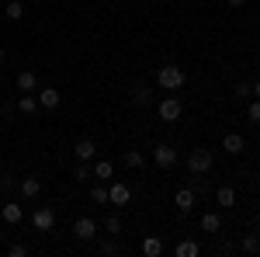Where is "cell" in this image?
I'll list each match as a JSON object with an SVG mask.
<instances>
[{
  "mask_svg": "<svg viewBox=\"0 0 260 257\" xmlns=\"http://www.w3.org/2000/svg\"><path fill=\"white\" fill-rule=\"evenodd\" d=\"M156 83H160L163 91H180V87L187 83V73H184L180 66H174V63H167V66L156 70Z\"/></svg>",
  "mask_w": 260,
  "mask_h": 257,
  "instance_id": "1",
  "label": "cell"
},
{
  "mask_svg": "<svg viewBox=\"0 0 260 257\" xmlns=\"http://www.w3.org/2000/svg\"><path fill=\"white\" fill-rule=\"evenodd\" d=\"M187 167H191V174H208V170H212V150H205V146L191 150Z\"/></svg>",
  "mask_w": 260,
  "mask_h": 257,
  "instance_id": "2",
  "label": "cell"
},
{
  "mask_svg": "<svg viewBox=\"0 0 260 257\" xmlns=\"http://www.w3.org/2000/svg\"><path fill=\"white\" fill-rule=\"evenodd\" d=\"M153 163H156L160 170H170V167L177 163V150H174V146H167V142L156 146V150H153Z\"/></svg>",
  "mask_w": 260,
  "mask_h": 257,
  "instance_id": "3",
  "label": "cell"
},
{
  "mask_svg": "<svg viewBox=\"0 0 260 257\" xmlns=\"http://www.w3.org/2000/svg\"><path fill=\"white\" fill-rule=\"evenodd\" d=\"M35 98H39V108L56 111V108H59V101H62V94L56 91V87H39V91H35Z\"/></svg>",
  "mask_w": 260,
  "mask_h": 257,
  "instance_id": "4",
  "label": "cell"
},
{
  "mask_svg": "<svg viewBox=\"0 0 260 257\" xmlns=\"http://www.w3.org/2000/svg\"><path fill=\"white\" fill-rule=\"evenodd\" d=\"M31 222H35V230H39V233H49V230L56 226V212H52L49 205H42V209H35Z\"/></svg>",
  "mask_w": 260,
  "mask_h": 257,
  "instance_id": "5",
  "label": "cell"
},
{
  "mask_svg": "<svg viewBox=\"0 0 260 257\" xmlns=\"http://www.w3.org/2000/svg\"><path fill=\"white\" fill-rule=\"evenodd\" d=\"M156 111H160V119H163V122H177V119H180V111H184V104H180L177 98H163Z\"/></svg>",
  "mask_w": 260,
  "mask_h": 257,
  "instance_id": "6",
  "label": "cell"
},
{
  "mask_svg": "<svg viewBox=\"0 0 260 257\" xmlns=\"http://www.w3.org/2000/svg\"><path fill=\"white\" fill-rule=\"evenodd\" d=\"M73 233H77V240H94L98 237V222L90 216H80L77 222H73Z\"/></svg>",
  "mask_w": 260,
  "mask_h": 257,
  "instance_id": "7",
  "label": "cell"
},
{
  "mask_svg": "<svg viewBox=\"0 0 260 257\" xmlns=\"http://www.w3.org/2000/svg\"><path fill=\"white\" fill-rule=\"evenodd\" d=\"M73 153H77L80 163H90V160L98 157V142H94V139H80V142L73 146Z\"/></svg>",
  "mask_w": 260,
  "mask_h": 257,
  "instance_id": "8",
  "label": "cell"
},
{
  "mask_svg": "<svg viewBox=\"0 0 260 257\" xmlns=\"http://www.w3.org/2000/svg\"><path fill=\"white\" fill-rule=\"evenodd\" d=\"M18 91H21V94H35V91H39V77H35V70H21V73H18Z\"/></svg>",
  "mask_w": 260,
  "mask_h": 257,
  "instance_id": "9",
  "label": "cell"
},
{
  "mask_svg": "<svg viewBox=\"0 0 260 257\" xmlns=\"http://www.w3.org/2000/svg\"><path fill=\"white\" fill-rule=\"evenodd\" d=\"M128 198H132V191H128V184H118V181H115V184L108 188V202H111V205H125Z\"/></svg>",
  "mask_w": 260,
  "mask_h": 257,
  "instance_id": "10",
  "label": "cell"
},
{
  "mask_svg": "<svg viewBox=\"0 0 260 257\" xmlns=\"http://www.w3.org/2000/svg\"><path fill=\"white\" fill-rule=\"evenodd\" d=\"M243 146H246V142H243L240 132H229V136H222V150H225V153H233V157H240Z\"/></svg>",
  "mask_w": 260,
  "mask_h": 257,
  "instance_id": "11",
  "label": "cell"
},
{
  "mask_svg": "<svg viewBox=\"0 0 260 257\" xmlns=\"http://www.w3.org/2000/svg\"><path fill=\"white\" fill-rule=\"evenodd\" d=\"M174 205H177V212H191L194 209V191L191 188H180L177 195H174Z\"/></svg>",
  "mask_w": 260,
  "mask_h": 257,
  "instance_id": "12",
  "label": "cell"
},
{
  "mask_svg": "<svg viewBox=\"0 0 260 257\" xmlns=\"http://www.w3.org/2000/svg\"><path fill=\"white\" fill-rule=\"evenodd\" d=\"M0 219H4V222H11V226H14V222H21V219H24V209H21L18 202H7V205H4V209H0Z\"/></svg>",
  "mask_w": 260,
  "mask_h": 257,
  "instance_id": "13",
  "label": "cell"
},
{
  "mask_svg": "<svg viewBox=\"0 0 260 257\" xmlns=\"http://www.w3.org/2000/svg\"><path fill=\"white\" fill-rule=\"evenodd\" d=\"M18 188H21V195L28 198V202H31V198H39V195H42V181H39V178H24V181H21V184H18Z\"/></svg>",
  "mask_w": 260,
  "mask_h": 257,
  "instance_id": "14",
  "label": "cell"
},
{
  "mask_svg": "<svg viewBox=\"0 0 260 257\" xmlns=\"http://www.w3.org/2000/svg\"><path fill=\"white\" fill-rule=\"evenodd\" d=\"M201 230H205V233H219L222 230V216L219 212H205V216H201Z\"/></svg>",
  "mask_w": 260,
  "mask_h": 257,
  "instance_id": "15",
  "label": "cell"
},
{
  "mask_svg": "<svg viewBox=\"0 0 260 257\" xmlns=\"http://www.w3.org/2000/svg\"><path fill=\"white\" fill-rule=\"evenodd\" d=\"M132 104H136V108H149V104H153V91H149V87H136V91H132Z\"/></svg>",
  "mask_w": 260,
  "mask_h": 257,
  "instance_id": "16",
  "label": "cell"
},
{
  "mask_svg": "<svg viewBox=\"0 0 260 257\" xmlns=\"http://www.w3.org/2000/svg\"><path fill=\"white\" fill-rule=\"evenodd\" d=\"M174 254H177V257H198V254H201V247L194 243V240H180L177 247H174Z\"/></svg>",
  "mask_w": 260,
  "mask_h": 257,
  "instance_id": "17",
  "label": "cell"
},
{
  "mask_svg": "<svg viewBox=\"0 0 260 257\" xmlns=\"http://www.w3.org/2000/svg\"><path fill=\"white\" fill-rule=\"evenodd\" d=\"M142 254L146 257H160L163 254V240L160 237H146L142 240Z\"/></svg>",
  "mask_w": 260,
  "mask_h": 257,
  "instance_id": "18",
  "label": "cell"
},
{
  "mask_svg": "<svg viewBox=\"0 0 260 257\" xmlns=\"http://www.w3.org/2000/svg\"><path fill=\"white\" fill-rule=\"evenodd\" d=\"M215 198H219V205H222V209H233V205H236V188L222 184V188H219V195H215Z\"/></svg>",
  "mask_w": 260,
  "mask_h": 257,
  "instance_id": "19",
  "label": "cell"
},
{
  "mask_svg": "<svg viewBox=\"0 0 260 257\" xmlns=\"http://www.w3.org/2000/svg\"><path fill=\"white\" fill-rule=\"evenodd\" d=\"M4 14L11 21H21L24 18V4H21V0H7V4H4Z\"/></svg>",
  "mask_w": 260,
  "mask_h": 257,
  "instance_id": "20",
  "label": "cell"
},
{
  "mask_svg": "<svg viewBox=\"0 0 260 257\" xmlns=\"http://www.w3.org/2000/svg\"><path fill=\"white\" fill-rule=\"evenodd\" d=\"M18 111H24V115H35V111H39V98H35V94H24V98H18Z\"/></svg>",
  "mask_w": 260,
  "mask_h": 257,
  "instance_id": "21",
  "label": "cell"
},
{
  "mask_svg": "<svg viewBox=\"0 0 260 257\" xmlns=\"http://www.w3.org/2000/svg\"><path fill=\"white\" fill-rule=\"evenodd\" d=\"M125 167H128V170H142V167H146V157H142L139 150H128V153H125Z\"/></svg>",
  "mask_w": 260,
  "mask_h": 257,
  "instance_id": "22",
  "label": "cell"
},
{
  "mask_svg": "<svg viewBox=\"0 0 260 257\" xmlns=\"http://www.w3.org/2000/svg\"><path fill=\"white\" fill-rule=\"evenodd\" d=\"M94 181H111V160H98L94 163Z\"/></svg>",
  "mask_w": 260,
  "mask_h": 257,
  "instance_id": "23",
  "label": "cell"
},
{
  "mask_svg": "<svg viewBox=\"0 0 260 257\" xmlns=\"http://www.w3.org/2000/svg\"><path fill=\"white\" fill-rule=\"evenodd\" d=\"M90 202L108 205V184H94V188H90Z\"/></svg>",
  "mask_w": 260,
  "mask_h": 257,
  "instance_id": "24",
  "label": "cell"
},
{
  "mask_svg": "<svg viewBox=\"0 0 260 257\" xmlns=\"http://www.w3.org/2000/svg\"><path fill=\"white\" fill-rule=\"evenodd\" d=\"M243 250H246V254H257L260 250V237L257 233H246V237H243Z\"/></svg>",
  "mask_w": 260,
  "mask_h": 257,
  "instance_id": "25",
  "label": "cell"
},
{
  "mask_svg": "<svg viewBox=\"0 0 260 257\" xmlns=\"http://www.w3.org/2000/svg\"><path fill=\"white\" fill-rule=\"evenodd\" d=\"M73 178L80 181V184H83V181H94V167H87V163H80V167L73 170Z\"/></svg>",
  "mask_w": 260,
  "mask_h": 257,
  "instance_id": "26",
  "label": "cell"
},
{
  "mask_svg": "<svg viewBox=\"0 0 260 257\" xmlns=\"http://www.w3.org/2000/svg\"><path fill=\"white\" fill-rule=\"evenodd\" d=\"M104 230H108L111 237H118V233H121V219H118V216H108V222H104Z\"/></svg>",
  "mask_w": 260,
  "mask_h": 257,
  "instance_id": "27",
  "label": "cell"
},
{
  "mask_svg": "<svg viewBox=\"0 0 260 257\" xmlns=\"http://www.w3.org/2000/svg\"><path fill=\"white\" fill-rule=\"evenodd\" d=\"M246 115H250V122H257V125H260V98H253V101H250Z\"/></svg>",
  "mask_w": 260,
  "mask_h": 257,
  "instance_id": "28",
  "label": "cell"
},
{
  "mask_svg": "<svg viewBox=\"0 0 260 257\" xmlns=\"http://www.w3.org/2000/svg\"><path fill=\"white\" fill-rule=\"evenodd\" d=\"M7 254H11V257H24V254H28V247H24V243H11Z\"/></svg>",
  "mask_w": 260,
  "mask_h": 257,
  "instance_id": "29",
  "label": "cell"
},
{
  "mask_svg": "<svg viewBox=\"0 0 260 257\" xmlns=\"http://www.w3.org/2000/svg\"><path fill=\"white\" fill-rule=\"evenodd\" d=\"M14 108H18V104H11V101H4V104H0V115H4V119L11 122V119H14Z\"/></svg>",
  "mask_w": 260,
  "mask_h": 257,
  "instance_id": "30",
  "label": "cell"
},
{
  "mask_svg": "<svg viewBox=\"0 0 260 257\" xmlns=\"http://www.w3.org/2000/svg\"><path fill=\"white\" fill-rule=\"evenodd\" d=\"M250 94H253V91H250V83H236V98L250 101Z\"/></svg>",
  "mask_w": 260,
  "mask_h": 257,
  "instance_id": "31",
  "label": "cell"
},
{
  "mask_svg": "<svg viewBox=\"0 0 260 257\" xmlns=\"http://www.w3.org/2000/svg\"><path fill=\"white\" fill-rule=\"evenodd\" d=\"M225 4H229V7H243L246 0H225Z\"/></svg>",
  "mask_w": 260,
  "mask_h": 257,
  "instance_id": "32",
  "label": "cell"
},
{
  "mask_svg": "<svg viewBox=\"0 0 260 257\" xmlns=\"http://www.w3.org/2000/svg\"><path fill=\"white\" fill-rule=\"evenodd\" d=\"M250 91H253V98H260V80L253 83V87H250Z\"/></svg>",
  "mask_w": 260,
  "mask_h": 257,
  "instance_id": "33",
  "label": "cell"
},
{
  "mask_svg": "<svg viewBox=\"0 0 260 257\" xmlns=\"http://www.w3.org/2000/svg\"><path fill=\"white\" fill-rule=\"evenodd\" d=\"M4 60H7V52H4V49H0V63H4Z\"/></svg>",
  "mask_w": 260,
  "mask_h": 257,
  "instance_id": "34",
  "label": "cell"
}]
</instances>
